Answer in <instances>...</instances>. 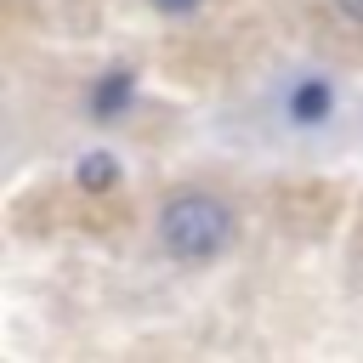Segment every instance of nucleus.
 I'll return each mask as SVG.
<instances>
[{
  "label": "nucleus",
  "instance_id": "obj_1",
  "mask_svg": "<svg viewBox=\"0 0 363 363\" xmlns=\"http://www.w3.org/2000/svg\"><path fill=\"white\" fill-rule=\"evenodd\" d=\"M233 238H238V221L216 193H170L159 204V244L182 267H204V261L227 255Z\"/></svg>",
  "mask_w": 363,
  "mask_h": 363
},
{
  "label": "nucleus",
  "instance_id": "obj_2",
  "mask_svg": "<svg viewBox=\"0 0 363 363\" xmlns=\"http://www.w3.org/2000/svg\"><path fill=\"white\" fill-rule=\"evenodd\" d=\"M136 102V74L130 68H108L102 79H91V113L96 119H119Z\"/></svg>",
  "mask_w": 363,
  "mask_h": 363
},
{
  "label": "nucleus",
  "instance_id": "obj_3",
  "mask_svg": "<svg viewBox=\"0 0 363 363\" xmlns=\"http://www.w3.org/2000/svg\"><path fill=\"white\" fill-rule=\"evenodd\" d=\"M284 108H289V119H295V125H323V119H329V108H335V85H329V79H301V85L289 91V102H284Z\"/></svg>",
  "mask_w": 363,
  "mask_h": 363
},
{
  "label": "nucleus",
  "instance_id": "obj_4",
  "mask_svg": "<svg viewBox=\"0 0 363 363\" xmlns=\"http://www.w3.org/2000/svg\"><path fill=\"white\" fill-rule=\"evenodd\" d=\"M74 187H79V193H113V187H119V159H113L108 147L79 153V164H74Z\"/></svg>",
  "mask_w": 363,
  "mask_h": 363
},
{
  "label": "nucleus",
  "instance_id": "obj_5",
  "mask_svg": "<svg viewBox=\"0 0 363 363\" xmlns=\"http://www.w3.org/2000/svg\"><path fill=\"white\" fill-rule=\"evenodd\" d=\"M204 0H153V11H164V17H187V11H199Z\"/></svg>",
  "mask_w": 363,
  "mask_h": 363
},
{
  "label": "nucleus",
  "instance_id": "obj_6",
  "mask_svg": "<svg viewBox=\"0 0 363 363\" xmlns=\"http://www.w3.org/2000/svg\"><path fill=\"white\" fill-rule=\"evenodd\" d=\"M335 11H340L346 23H363V0H335Z\"/></svg>",
  "mask_w": 363,
  "mask_h": 363
}]
</instances>
